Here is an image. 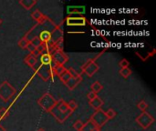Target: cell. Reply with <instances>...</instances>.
<instances>
[{"label":"cell","mask_w":156,"mask_h":131,"mask_svg":"<svg viewBox=\"0 0 156 131\" xmlns=\"http://www.w3.org/2000/svg\"><path fill=\"white\" fill-rule=\"evenodd\" d=\"M87 19L84 16H68L66 18V23L68 26H85L87 24Z\"/></svg>","instance_id":"cell-10"},{"label":"cell","mask_w":156,"mask_h":131,"mask_svg":"<svg viewBox=\"0 0 156 131\" xmlns=\"http://www.w3.org/2000/svg\"><path fill=\"white\" fill-rule=\"evenodd\" d=\"M96 129H99V128H97L95 124L90 119H89L86 123H84L81 131H94Z\"/></svg>","instance_id":"cell-18"},{"label":"cell","mask_w":156,"mask_h":131,"mask_svg":"<svg viewBox=\"0 0 156 131\" xmlns=\"http://www.w3.org/2000/svg\"><path fill=\"white\" fill-rule=\"evenodd\" d=\"M89 105H90L93 109L98 110V109H101V108L102 107L103 101H102V99H101L100 97H96L94 99H92V100H90V101L89 102Z\"/></svg>","instance_id":"cell-16"},{"label":"cell","mask_w":156,"mask_h":131,"mask_svg":"<svg viewBox=\"0 0 156 131\" xmlns=\"http://www.w3.org/2000/svg\"><path fill=\"white\" fill-rule=\"evenodd\" d=\"M70 78V76H69V72L68 71H66L65 73H63L60 77H59V78H60V81L64 84L69 78Z\"/></svg>","instance_id":"cell-33"},{"label":"cell","mask_w":156,"mask_h":131,"mask_svg":"<svg viewBox=\"0 0 156 131\" xmlns=\"http://www.w3.org/2000/svg\"><path fill=\"white\" fill-rule=\"evenodd\" d=\"M68 104V107L72 110V111H74V110H76L77 109H78V104H77V102L74 100V99H71L70 101H69V103H67Z\"/></svg>","instance_id":"cell-31"},{"label":"cell","mask_w":156,"mask_h":131,"mask_svg":"<svg viewBox=\"0 0 156 131\" xmlns=\"http://www.w3.org/2000/svg\"><path fill=\"white\" fill-rule=\"evenodd\" d=\"M67 71V68L64 67V66H62V65H57L56 67H55V68H54V74L56 75V76H58V78L63 74V73H65Z\"/></svg>","instance_id":"cell-20"},{"label":"cell","mask_w":156,"mask_h":131,"mask_svg":"<svg viewBox=\"0 0 156 131\" xmlns=\"http://www.w3.org/2000/svg\"><path fill=\"white\" fill-rule=\"evenodd\" d=\"M56 66L57 64L54 61H52L50 65H42L37 61L36 66L33 67V70L43 81H48L49 79L54 81V68Z\"/></svg>","instance_id":"cell-3"},{"label":"cell","mask_w":156,"mask_h":131,"mask_svg":"<svg viewBox=\"0 0 156 131\" xmlns=\"http://www.w3.org/2000/svg\"><path fill=\"white\" fill-rule=\"evenodd\" d=\"M28 52H29V54H33L34 53V51H35V47L31 45V44H28L27 45V48H26Z\"/></svg>","instance_id":"cell-35"},{"label":"cell","mask_w":156,"mask_h":131,"mask_svg":"<svg viewBox=\"0 0 156 131\" xmlns=\"http://www.w3.org/2000/svg\"><path fill=\"white\" fill-rule=\"evenodd\" d=\"M67 71L69 72V76H70L71 78H81L80 74V73H78V72L73 68V67H69V68H68V69H67Z\"/></svg>","instance_id":"cell-24"},{"label":"cell","mask_w":156,"mask_h":131,"mask_svg":"<svg viewBox=\"0 0 156 131\" xmlns=\"http://www.w3.org/2000/svg\"><path fill=\"white\" fill-rule=\"evenodd\" d=\"M119 66H120L122 68H126V67H129L130 62H129L127 59H122V60L119 62Z\"/></svg>","instance_id":"cell-32"},{"label":"cell","mask_w":156,"mask_h":131,"mask_svg":"<svg viewBox=\"0 0 156 131\" xmlns=\"http://www.w3.org/2000/svg\"><path fill=\"white\" fill-rule=\"evenodd\" d=\"M57 102L58 100L49 93H45L37 100V104L39 105V107L46 112H50L51 109L56 106Z\"/></svg>","instance_id":"cell-4"},{"label":"cell","mask_w":156,"mask_h":131,"mask_svg":"<svg viewBox=\"0 0 156 131\" xmlns=\"http://www.w3.org/2000/svg\"><path fill=\"white\" fill-rule=\"evenodd\" d=\"M9 115V111L7 109L5 108H2L0 109V120H4Z\"/></svg>","instance_id":"cell-27"},{"label":"cell","mask_w":156,"mask_h":131,"mask_svg":"<svg viewBox=\"0 0 156 131\" xmlns=\"http://www.w3.org/2000/svg\"><path fill=\"white\" fill-rule=\"evenodd\" d=\"M2 23H3V20H2V19H1V18H0V25H1V24H2Z\"/></svg>","instance_id":"cell-39"},{"label":"cell","mask_w":156,"mask_h":131,"mask_svg":"<svg viewBox=\"0 0 156 131\" xmlns=\"http://www.w3.org/2000/svg\"><path fill=\"white\" fill-rule=\"evenodd\" d=\"M56 26L57 25L53 22V20H51L48 16H45L44 18L41 21L37 22V24L33 27H31L29 31L27 32V34L24 36V38L27 39L29 42L32 38L37 37L38 36V34L40 32H42L43 30H50V31H52L55 28Z\"/></svg>","instance_id":"cell-1"},{"label":"cell","mask_w":156,"mask_h":131,"mask_svg":"<svg viewBox=\"0 0 156 131\" xmlns=\"http://www.w3.org/2000/svg\"><path fill=\"white\" fill-rule=\"evenodd\" d=\"M44 16H45V15H44V14H42L38 9H36V10L31 14V17H32L36 22H39V21H41V20L44 18Z\"/></svg>","instance_id":"cell-19"},{"label":"cell","mask_w":156,"mask_h":131,"mask_svg":"<svg viewBox=\"0 0 156 131\" xmlns=\"http://www.w3.org/2000/svg\"><path fill=\"white\" fill-rule=\"evenodd\" d=\"M135 121L142 129H147L154 122V118L151 114L145 111V112H142V114L136 118Z\"/></svg>","instance_id":"cell-8"},{"label":"cell","mask_w":156,"mask_h":131,"mask_svg":"<svg viewBox=\"0 0 156 131\" xmlns=\"http://www.w3.org/2000/svg\"><path fill=\"white\" fill-rule=\"evenodd\" d=\"M86 11L84 5H69L67 7L68 15H82Z\"/></svg>","instance_id":"cell-12"},{"label":"cell","mask_w":156,"mask_h":131,"mask_svg":"<svg viewBox=\"0 0 156 131\" xmlns=\"http://www.w3.org/2000/svg\"><path fill=\"white\" fill-rule=\"evenodd\" d=\"M29 44H31L35 48H37V47H39L42 45V43H41V41H40V39H39L38 37H34V38H32V39L29 41Z\"/></svg>","instance_id":"cell-26"},{"label":"cell","mask_w":156,"mask_h":131,"mask_svg":"<svg viewBox=\"0 0 156 131\" xmlns=\"http://www.w3.org/2000/svg\"><path fill=\"white\" fill-rule=\"evenodd\" d=\"M105 114H106L108 119H114V118L116 117V115H117L116 111H115L114 109H109L105 112Z\"/></svg>","instance_id":"cell-29"},{"label":"cell","mask_w":156,"mask_h":131,"mask_svg":"<svg viewBox=\"0 0 156 131\" xmlns=\"http://www.w3.org/2000/svg\"><path fill=\"white\" fill-rule=\"evenodd\" d=\"M119 74L124 78H128L131 75H132V70L129 68V67H126V68H121L120 71H119Z\"/></svg>","instance_id":"cell-22"},{"label":"cell","mask_w":156,"mask_h":131,"mask_svg":"<svg viewBox=\"0 0 156 131\" xmlns=\"http://www.w3.org/2000/svg\"><path fill=\"white\" fill-rule=\"evenodd\" d=\"M53 59H52V56L47 52H44L40 57H39V62L42 65H50L52 63Z\"/></svg>","instance_id":"cell-14"},{"label":"cell","mask_w":156,"mask_h":131,"mask_svg":"<svg viewBox=\"0 0 156 131\" xmlns=\"http://www.w3.org/2000/svg\"><path fill=\"white\" fill-rule=\"evenodd\" d=\"M51 56H52L53 61L57 65H62V66H64V64L69 60V57L63 52V50H57Z\"/></svg>","instance_id":"cell-9"},{"label":"cell","mask_w":156,"mask_h":131,"mask_svg":"<svg viewBox=\"0 0 156 131\" xmlns=\"http://www.w3.org/2000/svg\"><path fill=\"white\" fill-rule=\"evenodd\" d=\"M94 131H101V129H96Z\"/></svg>","instance_id":"cell-38"},{"label":"cell","mask_w":156,"mask_h":131,"mask_svg":"<svg viewBox=\"0 0 156 131\" xmlns=\"http://www.w3.org/2000/svg\"><path fill=\"white\" fill-rule=\"evenodd\" d=\"M44 52H46V50H45V46L42 44L39 47H37V48L35 49V51H34V53H33L32 55H34L36 57H40Z\"/></svg>","instance_id":"cell-23"},{"label":"cell","mask_w":156,"mask_h":131,"mask_svg":"<svg viewBox=\"0 0 156 131\" xmlns=\"http://www.w3.org/2000/svg\"><path fill=\"white\" fill-rule=\"evenodd\" d=\"M91 91L92 92H94V93H96V94H98L100 91H101V89L103 88V87H102V85L99 82V81H95L92 85H91Z\"/></svg>","instance_id":"cell-21"},{"label":"cell","mask_w":156,"mask_h":131,"mask_svg":"<svg viewBox=\"0 0 156 131\" xmlns=\"http://www.w3.org/2000/svg\"><path fill=\"white\" fill-rule=\"evenodd\" d=\"M37 131H46L45 129H37Z\"/></svg>","instance_id":"cell-37"},{"label":"cell","mask_w":156,"mask_h":131,"mask_svg":"<svg viewBox=\"0 0 156 131\" xmlns=\"http://www.w3.org/2000/svg\"><path fill=\"white\" fill-rule=\"evenodd\" d=\"M24 62H25L29 67L33 68V67L36 66L37 62V57H35L34 55H32V54H28V55L24 58Z\"/></svg>","instance_id":"cell-15"},{"label":"cell","mask_w":156,"mask_h":131,"mask_svg":"<svg viewBox=\"0 0 156 131\" xmlns=\"http://www.w3.org/2000/svg\"><path fill=\"white\" fill-rule=\"evenodd\" d=\"M18 3L26 10H30L37 4V0H20Z\"/></svg>","instance_id":"cell-17"},{"label":"cell","mask_w":156,"mask_h":131,"mask_svg":"<svg viewBox=\"0 0 156 131\" xmlns=\"http://www.w3.org/2000/svg\"><path fill=\"white\" fill-rule=\"evenodd\" d=\"M87 97H88V98H89V100L90 101V100H92V99H94L96 97H98L97 96V94L96 93H94V92H92V91H90L88 95H87Z\"/></svg>","instance_id":"cell-34"},{"label":"cell","mask_w":156,"mask_h":131,"mask_svg":"<svg viewBox=\"0 0 156 131\" xmlns=\"http://www.w3.org/2000/svg\"><path fill=\"white\" fill-rule=\"evenodd\" d=\"M82 80V78H69L65 83L64 85L68 88L69 90H73L75 89V88L81 82Z\"/></svg>","instance_id":"cell-13"},{"label":"cell","mask_w":156,"mask_h":131,"mask_svg":"<svg viewBox=\"0 0 156 131\" xmlns=\"http://www.w3.org/2000/svg\"><path fill=\"white\" fill-rule=\"evenodd\" d=\"M97 128L101 129L107 122H108V118L105 114V112L102 109H98L95 110V112L91 115L90 119Z\"/></svg>","instance_id":"cell-7"},{"label":"cell","mask_w":156,"mask_h":131,"mask_svg":"<svg viewBox=\"0 0 156 131\" xmlns=\"http://www.w3.org/2000/svg\"><path fill=\"white\" fill-rule=\"evenodd\" d=\"M99 57V55L90 60H88L82 67H81V70L88 76V77H93L100 69L99 65L95 62V60L97 59V57Z\"/></svg>","instance_id":"cell-6"},{"label":"cell","mask_w":156,"mask_h":131,"mask_svg":"<svg viewBox=\"0 0 156 131\" xmlns=\"http://www.w3.org/2000/svg\"><path fill=\"white\" fill-rule=\"evenodd\" d=\"M63 39V30L60 26V25H57L55 28L51 31V38L50 41L53 44H56L59 40Z\"/></svg>","instance_id":"cell-11"},{"label":"cell","mask_w":156,"mask_h":131,"mask_svg":"<svg viewBox=\"0 0 156 131\" xmlns=\"http://www.w3.org/2000/svg\"><path fill=\"white\" fill-rule=\"evenodd\" d=\"M0 131H6V129H5L3 126H1V125H0Z\"/></svg>","instance_id":"cell-36"},{"label":"cell","mask_w":156,"mask_h":131,"mask_svg":"<svg viewBox=\"0 0 156 131\" xmlns=\"http://www.w3.org/2000/svg\"><path fill=\"white\" fill-rule=\"evenodd\" d=\"M137 108H138V109H139L141 112H145L146 109H147V108H148V105H147V103H146L144 100H141V101L138 103Z\"/></svg>","instance_id":"cell-25"},{"label":"cell","mask_w":156,"mask_h":131,"mask_svg":"<svg viewBox=\"0 0 156 131\" xmlns=\"http://www.w3.org/2000/svg\"><path fill=\"white\" fill-rule=\"evenodd\" d=\"M28 44H29V42H28L27 39H25L24 37H22V38H21V39L18 41V43H17V46H18L20 48H22V49H26Z\"/></svg>","instance_id":"cell-28"},{"label":"cell","mask_w":156,"mask_h":131,"mask_svg":"<svg viewBox=\"0 0 156 131\" xmlns=\"http://www.w3.org/2000/svg\"><path fill=\"white\" fill-rule=\"evenodd\" d=\"M83 125H84V123L81 121V120H77L74 124H73V128H74V129H76L77 131H81L82 129V128H83Z\"/></svg>","instance_id":"cell-30"},{"label":"cell","mask_w":156,"mask_h":131,"mask_svg":"<svg viewBox=\"0 0 156 131\" xmlns=\"http://www.w3.org/2000/svg\"><path fill=\"white\" fill-rule=\"evenodd\" d=\"M16 94L15 88L6 80L0 84V98L4 102H8Z\"/></svg>","instance_id":"cell-5"},{"label":"cell","mask_w":156,"mask_h":131,"mask_svg":"<svg viewBox=\"0 0 156 131\" xmlns=\"http://www.w3.org/2000/svg\"><path fill=\"white\" fill-rule=\"evenodd\" d=\"M49 113L57 119L58 123L62 124L71 116L73 111L68 107V104L65 100L59 99Z\"/></svg>","instance_id":"cell-2"}]
</instances>
